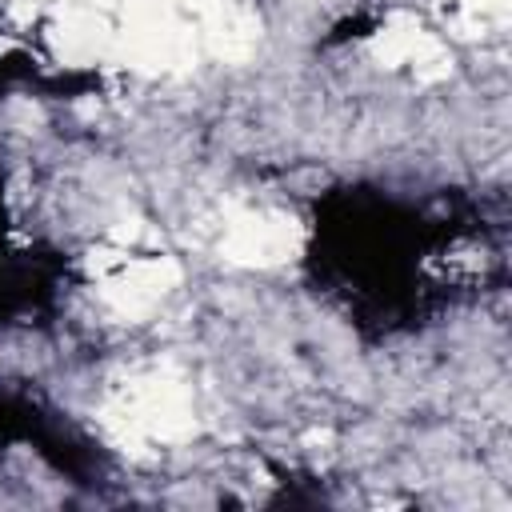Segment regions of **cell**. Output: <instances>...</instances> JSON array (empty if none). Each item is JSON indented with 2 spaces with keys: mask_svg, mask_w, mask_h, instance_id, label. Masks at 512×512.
I'll use <instances>...</instances> for the list:
<instances>
[{
  "mask_svg": "<svg viewBox=\"0 0 512 512\" xmlns=\"http://www.w3.org/2000/svg\"><path fill=\"white\" fill-rule=\"evenodd\" d=\"M224 252L240 264H272L292 252V232L280 216H244L240 224H232Z\"/></svg>",
  "mask_w": 512,
  "mask_h": 512,
  "instance_id": "cell-1",
  "label": "cell"
},
{
  "mask_svg": "<svg viewBox=\"0 0 512 512\" xmlns=\"http://www.w3.org/2000/svg\"><path fill=\"white\" fill-rule=\"evenodd\" d=\"M504 8H508V0H468V12H472L476 20H492V16H504Z\"/></svg>",
  "mask_w": 512,
  "mask_h": 512,
  "instance_id": "cell-2",
  "label": "cell"
}]
</instances>
